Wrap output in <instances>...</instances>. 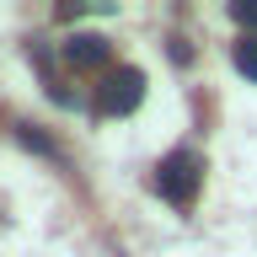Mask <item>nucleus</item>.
Masks as SVG:
<instances>
[{
	"label": "nucleus",
	"mask_w": 257,
	"mask_h": 257,
	"mask_svg": "<svg viewBox=\"0 0 257 257\" xmlns=\"http://www.w3.org/2000/svg\"><path fill=\"white\" fill-rule=\"evenodd\" d=\"M198 182H204V161L193 156V150H172L156 166V193L166 204H177V209H188L198 198Z\"/></svg>",
	"instance_id": "obj_1"
},
{
	"label": "nucleus",
	"mask_w": 257,
	"mask_h": 257,
	"mask_svg": "<svg viewBox=\"0 0 257 257\" xmlns=\"http://www.w3.org/2000/svg\"><path fill=\"white\" fill-rule=\"evenodd\" d=\"M140 102H145V75L134 64L102 75V86H96V112H102V118H123V112H134Z\"/></svg>",
	"instance_id": "obj_2"
},
{
	"label": "nucleus",
	"mask_w": 257,
	"mask_h": 257,
	"mask_svg": "<svg viewBox=\"0 0 257 257\" xmlns=\"http://www.w3.org/2000/svg\"><path fill=\"white\" fill-rule=\"evenodd\" d=\"M107 59H112V43L102 32H75L64 43V64H75V70H102Z\"/></svg>",
	"instance_id": "obj_3"
},
{
	"label": "nucleus",
	"mask_w": 257,
	"mask_h": 257,
	"mask_svg": "<svg viewBox=\"0 0 257 257\" xmlns=\"http://www.w3.org/2000/svg\"><path fill=\"white\" fill-rule=\"evenodd\" d=\"M230 59H236V70H241L246 80H257V38H241Z\"/></svg>",
	"instance_id": "obj_4"
},
{
	"label": "nucleus",
	"mask_w": 257,
	"mask_h": 257,
	"mask_svg": "<svg viewBox=\"0 0 257 257\" xmlns=\"http://www.w3.org/2000/svg\"><path fill=\"white\" fill-rule=\"evenodd\" d=\"M22 145H32V150H43V156H59V150H54V140H48L43 128H32V123H22Z\"/></svg>",
	"instance_id": "obj_5"
},
{
	"label": "nucleus",
	"mask_w": 257,
	"mask_h": 257,
	"mask_svg": "<svg viewBox=\"0 0 257 257\" xmlns=\"http://www.w3.org/2000/svg\"><path fill=\"white\" fill-rule=\"evenodd\" d=\"M230 16H236L246 32H257V0H236V6H230Z\"/></svg>",
	"instance_id": "obj_6"
},
{
	"label": "nucleus",
	"mask_w": 257,
	"mask_h": 257,
	"mask_svg": "<svg viewBox=\"0 0 257 257\" xmlns=\"http://www.w3.org/2000/svg\"><path fill=\"white\" fill-rule=\"evenodd\" d=\"M172 59H177V64H188V59H193V48L182 43V38H172Z\"/></svg>",
	"instance_id": "obj_7"
}]
</instances>
